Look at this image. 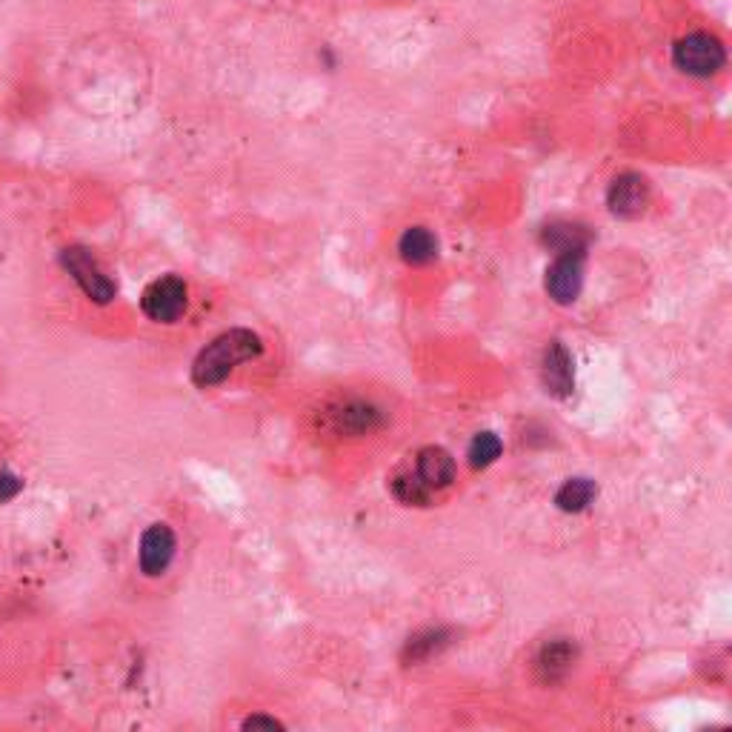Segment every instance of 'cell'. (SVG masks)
Listing matches in <instances>:
<instances>
[{
    "mask_svg": "<svg viewBox=\"0 0 732 732\" xmlns=\"http://www.w3.org/2000/svg\"><path fill=\"white\" fill-rule=\"evenodd\" d=\"M264 352V341L252 329H229L206 344L192 364V384L201 389L218 387L235 366L246 364Z\"/></svg>",
    "mask_w": 732,
    "mask_h": 732,
    "instance_id": "obj_1",
    "label": "cell"
},
{
    "mask_svg": "<svg viewBox=\"0 0 732 732\" xmlns=\"http://www.w3.org/2000/svg\"><path fill=\"white\" fill-rule=\"evenodd\" d=\"M63 269L75 278V284L81 286L83 295L95 304H112L115 295H118V286L115 281L101 269V264L95 261V255L86 249V246H66L61 252Z\"/></svg>",
    "mask_w": 732,
    "mask_h": 732,
    "instance_id": "obj_2",
    "label": "cell"
},
{
    "mask_svg": "<svg viewBox=\"0 0 732 732\" xmlns=\"http://www.w3.org/2000/svg\"><path fill=\"white\" fill-rule=\"evenodd\" d=\"M672 61L675 66L692 75V78H710L715 75L724 63H727V52H724V43L718 41L715 35L707 32H692L687 38L675 43L672 49Z\"/></svg>",
    "mask_w": 732,
    "mask_h": 732,
    "instance_id": "obj_3",
    "label": "cell"
},
{
    "mask_svg": "<svg viewBox=\"0 0 732 732\" xmlns=\"http://www.w3.org/2000/svg\"><path fill=\"white\" fill-rule=\"evenodd\" d=\"M189 304V286L178 275H163L143 289V315L155 324H175Z\"/></svg>",
    "mask_w": 732,
    "mask_h": 732,
    "instance_id": "obj_4",
    "label": "cell"
},
{
    "mask_svg": "<svg viewBox=\"0 0 732 732\" xmlns=\"http://www.w3.org/2000/svg\"><path fill=\"white\" fill-rule=\"evenodd\" d=\"M584 258L587 252H561L547 269V292L555 304H572L584 284Z\"/></svg>",
    "mask_w": 732,
    "mask_h": 732,
    "instance_id": "obj_5",
    "label": "cell"
},
{
    "mask_svg": "<svg viewBox=\"0 0 732 732\" xmlns=\"http://www.w3.org/2000/svg\"><path fill=\"white\" fill-rule=\"evenodd\" d=\"M175 549H178L175 532L166 527V524H152L141 535V549H138L143 575H149V578L163 575V572L169 570L172 558H175Z\"/></svg>",
    "mask_w": 732,
    "mask_h": 732,
    "instance_id": "obj_6",
    "label": "cell"
},
{
    "mask_svg": "<svg viewBox=\"0 0 732 732\" xmlns=\"http://www.w3.org/2000/svg\"><path fill=\"white\" fill-rule=\"evenodd\" d=\"M647 201H650V186L635 172H624L610 183L607 206L618 218H638L647 209Z\"/></svg>",
    "mask_w": 732,
    "mask_h": 732,
    "instance_id": "obj_7",
    "label": "cell"
},
{
    "mask_svg": "<svg viewBox=\"0 0 732 732\" xmlns=\"http://www.w3.org/2000/svg\"><path fill=\"white\" fill-rule=\"evenodd\" d=\"M541 381L549 395H555V398H570L575 392V361H572L570 349L561 341H552L547 346L544 361H541Z\"/></svg>",
    "mask_w": 732,
    "mask_h": 732,
    "instance_id": "obj_8",
    "label": "cell"
},
{
    "mask_svg": "<svg viewBox=\"0 0 732 732\" xmlns=\"http://www.w3.org/2000/svg\"><path fill=\"white\" fill-rule=\"evenodd\" d=\"M329 421L338 435H366L384 424V412L366 401H346L329 412Z\"/></svg>",
    "mask_w": 732,
    "mask_h": 732,
    "instance_id": "obj_9",
    "label": "cell"
},
{
    "mask_svg": "<svg viewBox=\"0 0 732 732\" xmlns=\"http://www.w3.org/2000/svg\"><path fill=\"white\" fill-rule=\"evenodd\" d=\"M415 472L432 492H438V489L452 487L458 467H455V458L444 447H424L415 458Z\"/></svg>",
    "mask_w": 732,
    "mask_h": 732,
    "instance_id": "obj_10",
    "label": "cell"
},
{
    "mask_svg": "<svg viewBox=\"0 0 732 732\" xmlns=\"http://www.w3.org/2000/svg\"><path fill=\"white\" fill-rule=\"evenodd\" d=\"M575 658H578V647L572 644L570 638H552L538 652V661H535L538 678L544 684H558L561 678H567V672L572 670Z\"/></svg>",
    "mask_w": 732,
    "mask_h": 732,
    "instance_id": "obj_11",
    "label": "cell"
},
{
    "mask_svg": "<svg viewBox=\"0 0 732 732\" xmlns=\"http://www.w3.org/2000/svg\"><path fill=\"white\" fill-rule=\"evenodd\" d=\"M401 258L412 266H424L438 258V238L429 232L427 226H409L398 241Z\"/></svg>",
    "mask_w": 732,
    "mask_h": 732,
    "instance_id": "obj_12",
    "label": "cell"
},
{
    "mask_svg": "<svg viewBox=\"0 0 732 732\" xmlns=\"http://www.w3.org/2000/svg\"><path fill=\"white\" fill-rule=\"evenodd\" d=\"M598 498V484L592 478H567L555 492V507L561 512H584Z\"/></svg>",
    "mask_w": 732,
    "mask_h": 732,
    "instance_id": "obj_13",
    "label": "cell"
},
{
    "mask_svg": "<svg viewBox=\"0 0 732 732\" xmlns=\"http://www.w3.org/2000/svg\"><path fill=\"white\" fill-rule=\"evenodd\" d=\"M541 241L555 249L558 255L561 252H587L590 246V232L584 226L578 224H567V221H558V224H549L544 232H541Z\"/></svg>",
    "mask_w": 732,
    "mask_h": 732,
    "instance_id": "obj_14",
    "label": "cell"
},
{
    "mask_svg": "<svg viewBox=\"0 0 732 732\" xmlns=\"http://www.w3.org/2000/svg\"><path fill=\"white\" fill-rule=\"evenodd\" d=\"M449 638H452V632L449 630H424L418 632V635H412L407 641V647L401 652V658H404V664H421V661H429L432 655H438V652L449 647Z\"/></svg>",
    "mask_w": 732,
    "mask_h": 732,
    "instance_id": "obj_15",
    "label": "cell"
},
{
    "mask_svg": "<svg viewBox=\"0 0 732 732\" xmlns=\"http://www.w3.org/2000/svg\"><path fill=\"white\" fill-rule=\"evenodd\" d=\"M389 487H392V495L404 504V507H429L432 504V489L418 478V472H412V469H404V472H398L392 481H389Z\"/></svg>",
    "mask_w": 732,
    "mask_h": 732,
    "instance_id": "obj_16",
    "label": "cell"
},
{
    "mask_svg": "<svg viewBox=\"0 0 732 732\" xmlns=\"http://www.w3.org/2000/svg\"><path fill=\"white\" fill-rule=\"evenodd\" d=\"M501 452H504V444H501V438L495 435V432H478L475 438H472V444H469V467L472 469H487L492 467L498 458H501Z\"/></svg>",
    "mask_w": 732,
    "mask_h": 732,
    "instance_id": "obj_17",
    "label": "cell"
},
{
    "mask_svg": "<svg viewBox=\"0 0 732 732\" xmlns=\"http://www.w3.org/2000/svg\"><path fill=\"white\" fill-rule=\"evenodd\" d=\"M23 489V481L15 475V472H9V469H0V504H6V501H15L18 495H21Z\"/></svg>",
    "mask_w": 732,
    "mask_h": 732,
    "instance_id": "obj_18",
    "label": "cell"
},
{
    "mask_svg": "<svg viewBox=\"0 0 732 732\" xmlns=\"http://www.w3.org/2000/svg\"><path fill=\"white\" fill-rule=\"evenodd\" d=\"M241 727L244 730H284V724L278 718H269V715H249Z\"/></svg>",
    "mask_w": 732,
    "mask_h": 732,
    "instance_id": "obj_19",
    "label": "cell"
}]
</instances>
